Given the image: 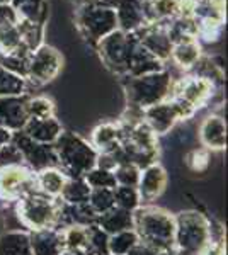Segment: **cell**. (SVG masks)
Returning a JSON list of instances; mask_svg holds the SVG:
<instances>
[{
  "mask_svg": "<svg viewBox=\"0 0 228 255\" xmlns=\"http://www.w3.org/2000/svg\"><path fill=\"white\" fill-rule=\"evenodd\" d=\"M133 230L140 244L150 247L155 252L164 254L174 250L176 220L167 209L142 204L133 211Z\"/></svg>",
  "mask_w": 228,
  "mask_h": 255,
  "instance_id": "1",
  "label": "cell"
},
{
  "mask_svg": "<svg viewBox=\"0 0 228 255\" xmlns=\"http://www.w3.org/2000/svg\"><path fill=\"white\" fill-rule=\"evenodd\" d=\"M53 150L56 155V167L68 179H84V175L97 162V151L89 139L73 131L63 129V133L53 143Z\"/></svg>",
  "mask_w": 228,
  "mask_h": 255,
  "instance_id": "2",
  "label": "cell"
},
{
  "mask_svg": "<svg viewBox=\"0 0 228 255\" xmlns=\"http://www.w3.org/2000/svg\"><path fill=\"white\" fill-rule=\"evenodd\" d=\"M174 77L169 68L142 77H124L123 90L128 109L145 111L171 96Z\"/></svg>",
  "mask_w": 228,
  "mask_h": 255,
  "instance_id": "3",
  "label": "cell"
},
{
  "mask_svg": "<svg viewBox=\"0 0 228 255\" xmlns=\"http://www.w3.org/2000/svg\"><path fill=\"white\" fill-rule=\"evenodd\" d=\"M174 233V254L176 255H201L213 240V226L210 218L196 209H186L177 215Z\"/></svg>",
  "mask_w": 228,
  "mask_h": 255,
  "instance_id": "4",
  "label": "cell"
},
{
  "mask_svg": "<svg viewBox=\"0 0 228 255\" xmlns=\"http://www.w3.org/2000/svg\"><path fill=\"white\" fill-rule=\"evenodd\" d=\"M75 26L87 43L95 44L118 29V19L113 5L104 0H80L75 9Z\"/></svg>",
  "mask_w": 228,
  "mask_h": 255,
  "instance_id": "5",
  "label": "cell"
},
{
  "mask_svg": "<svg viewBox=\"0 0 228 255\" xmlns=\"http://www.w3.org/2000/svg\"><path fill=\"white\" fill-rule=\"evenodd\" d=\"M15 216L29 232L58 230L60 221V199L32 192L15 203Z\"/></svg>",
  "mask_w": 228,
  "mask_h": 255,
  "instance_id": "6",
  "label": "cell"
},
{
  "mask_svg": "<svg viewBox=\"0 0 228 255\" xmlns=\"http://www.w3.org/2000/svg\"><path fill=\"white\" fill-rule=\"evenodd\" d=\"M215 89L217 85L211 80L196 73H189L177 80L174 79L169 99H172L179 106L182 119H189L211 101Z\"/></svg>",
  "mask_w": 228,
  "mask_h": 255,
  "instance_id": "7",
  "label": "cell"
},
{
  "mask_svg": "<svg viewBox=\"0 0 228 255\" xmlns=\"http://www.w3.org/2000/svg\"><path fill=\"white\" fill-rule=\"evenodd\" d=\"M32 192H38L36 172L26 163L0 167V201L15 204Z\"/></svg>",
  "mask_w": 228,
  "mask_h": 255,
  "instance_id": "8",
  "label": "cell"
},
{
  "mask_svg": "<svg viewBox=\"0 0 228 255\" xmlns=\"http://www.w3.org/2000/svg\"><path fill=\"white\" fill-rule=\"evenodd\" d=\"M131 48V32L116 29L106 38H102L95 44V51L99 53L102 65L113 75L124 79L128 72V56Z\"/></svg>",
  "mask_w": 228,
  "mask_h": 255,
  "instance_id": "9",
  "label": "cell"
},
{
  "mask_svg": "<svg viewBox=\"0 0 228 255\" xmlns=\"http://www.w3.org/2000/svg\"><path fill=\"white\" fill-rule=\"evenodd\" d=\"M63 68V56L56 48L49 44H41L38 49L31 53L27 61V72H26V82L27 85L41 87L46 85L51 80H55L58 73Z\"/></svg>",
  "mask_w": 228,
  "mask_h": 255,
  "instance_id": "10",
  "label": "cell"
},
{
  "mask_svg": "<svg viewBox=\"0 0 228 255\" xmlns=\"http://www.w3.org/2000/svg\"><path fill=\"white\" fill-rule=\"evenodd\" d=\"M12 143L22 155V162L34 172H39L48 167H56V155L53 150V145H43L34 139L17 131L12 133Z\"/></svg>",
  "mask_w": 228,
  "mask_h": 255,
  "instance_id": "11",
  "label": "cell"
},
{
  "mask_svg": "<svg viewBox=\"0 0 228 255\" xmlns=\"http://www.w3.org/2000/svg\"><path fill=\"white\" fill-rule=\"evenodd\" d=\"M143 121L157 136H162V134H167L177 123L184 121V119H182L179 106L172 99H165V101L143 111Z\"/></svg>",
  "mask_w": 228,
  "mask_h": 255,
  "instance_id": "12",
  "label": "cell"
},
{
  "mask_svg": "<svg viewBox=\"0 0 228 255\" xmlns=\"http://www.w3.org/2000/svg\"><path fill=\"white\" fill-rule=\"evenodd\" d=\"M147 24H167L171 20L191 15L189 0H143Z\"/></svg>",
  "mask_w": 228,
  "mask_h": 255,
  "instance_id": "13",
  "label": "cell"
},
{
  "mask_svg": "<svg viewBox=\"0 0 228 255\" xmlns=\"http://www.w3.org/2000/svg\"><path fill=\"white\" fill-rule=\"evenodd\" d=\"M27 101L29 94L0 97V128L10 131V133L22 131L29 121Z\"/></svg>",
  "mask_w": 228,
  "mask_h": 255,
  "instance_id": "14",
  "label": "cell"
},
{
  "mask_svg": "<svg viewBox=\"0 0 228 255\" xmlns=\"http://www.w3.org/2000/svg\"><path fill=\"white\" fill-rule=\"evenodd\" d=\"M136 38L143 44L148 51L152 53L155 58L164 61L167 65L171 58V49H172V39L169 36L167 26L165 24H145L138 31H135Z\"/></svg>",
  "mask_w": 228,
  "mask_h": 255,
  "instance_id": "15",
  "label": "cell"
},
{
  "mask_svg": "<svg viewBox=\"0 0 228 255\" xmlns=\"http://www.w3.org/2000/svg\"><path fill=\"white\" fill-rule=\"evenodd\" d=\"M164 68H167L164 61L155 58V56L140 43L135 32H131V48H130V56H128L126 77H142V75H148V73L160 72V70H164Z\"/></svg>",
  "mask_w": 228,
  "mask_h": 255,
  "instance_id": "16",
  "label": "cell"
},
{
  "mask_svg": "<svg viewBox=\"0 0 228 255\" xmlns=\"http://www.w3.org/2000/svg\"><path fill=\"white\" fill-rule=\"evenodd\" d=\"M167 172L159 162L142 168V175L136 186L142 204H150L152 201L159 199L167 187Z\"/></svg>",
  "mask_w": 228,
  "mask_h": 255,
  "instance_id": "17",
  "label": "cell"
},
{
  "mask_svg": "<svg viewBox=\"0 0 228 255\" xmlns=\"http://www.w3.org/2000/svg\"><path fill=\"white\" fill-rule=\"evenodd\" d=\"M201 146L208 151H222L227 146V121L223 114L211 113L201 121L198 129Z\"/></svg>",
  "mask_w": 228,
  "mask_h": 255,
  "instance_id": "18",
  "label": "cell"
},
{
  "mask_svg": "<svg viewBox=\"0 0 228 255\" xmlns=\"http://www.w3.org/2000/svg\"><path fill=\"white\" fill-rule=\"evenodd\" d=\"M114 7L118 29L124 32H135L147 24L143 12V0H104Z\"/></svg>",
  "mask_w": 228,
  "mask_h": 255,
  "instance_id": "19",
  "label": "cell"
},
{
  "mask_svg": "<svg viewBox=\"0 0 228 255\" xmlns=\"http://www.w3.org/2000/svg\"><path fill=\"white\" fill-rule=\"evenodd\" d=\"M203 56V44L198 41L196 36H186V38H179L172 41L171 49V58L174 65H177L184 72H191L196 63Z\"/></svg>",
  "mask_w": 228,
  "mask_h": 255,
  "instance_id": "20",
  "label": "cell"
},
{
  "mask_svg": "<svg viewBox=\"0 0 228 255\" xmlns=\"http://www.w3.org/2000/svg\"><path fill=\"white\" fill-rule=\"evenodd\" d=\"M121 139V126L118 121H106L97 125L90 134V145L97 153L113 155L119 150Z\"/></svg>",
  "mask_w": 228,
  "mask_h": 255,
  "instance_id": "21",
  "label": "cell"
},
{
  "mask_svg": "<svg viewBox=\"0 0 228 255\" xmlns=\"http://www.w3.org/2000/svg\"><path fill=\"white\" fill-rule=\"evenodd\" d=\"M22 133L34 141L43 143V145H53L58 136L63 133V126L56 119V116L46 119H29Z\"/></svg>",
  "mask_w": 228,
  "mask_h": 255,
  "instance_id": "22",
  "label": "cell"
},
{
  "mask_svg": "<svg viewBox=\"0 0 228 255\" xmlns=\"http://www.w3.org/2000/svg\"><path fill=\"white\" fill-rule=\"evenodd\" d=\"M97 221V215L87 204H65L60 201V221L58 228L65 226H92Z\"/></svg>",
  "mask_w": 228,
  "mask_h": 255,
  "instance_id": "23",
  "label": "cell"
},
{
  "mask_svg": "<svg viewBox=\"0 0 228 255\" xmlns=\"http://www.w3.org/2000/svg\"><path fill=\"white\" fill-rule=\"evenodd\" d=\"M32 255H60L63 250L60 230H39L29 232Z\"/></svg>",
  "mask_w": 228,
  "mask_h": 255,
  "instance_id": "24",
  "label": "cell"
},
{
  "mask_svg": "<svg viewBox=\"0 0 228 255\" xmlns=\"http://www.w3.org/2000/svg\"><path fill=\"white\" fill-rule=\"evenodd\" d=\"M95 225L104 233H107V235H114V233H119V232L133 230V213L114 206V208H111L109 211L99 215Z\"/></svg>",
  "mask_w": 228,
  "mask_h": 255,
  "instance_id": "25",
  "label": "cell"
},
{
  "mask_svg": "<svg viewBox=\"0 0 228 255\" xmlns=\"http://www.w3.org/2000/svg\"><path fill=\"white\" fill-rule=\"evenodd\" d=\"M10 5L19 15V19L46 26L49 14L48 0H10Z\"/></svg>",
  "mask_w": 228,
  "mask_h": 255,
  "instance_id": "26",
  "label": "cell"
},
{
  "mask_svg": "<svg viewBox=\"0 0 228 255\" xmlns=\"http://www.w3.org/2000/svg\"><path fill=\"white\" fill-rule=\"evenodd\" d=\"M68 177L63 174L58 167H48L43 170L36 172V184H38V191L41 194L48 197H55L58 199L65 187Z\"/></svg>",
  "mask_w": 228,
  "mask_h": 255,
  "instance_id": "27",
  "label": "cell"
},
{
  "mask_svg": "<svg viewBox=\"0 0 228 255\" xmlns=\"http://www.w3.org/2000/svg\"><path fill=\"white\" fill-rule=\"evenodd\" d=\"M0 255H32L29 232L9 230L0 235Z\"/></svg>",
  "mask_w": 228,
  "mask_h": 255,
  "instance_id": "28",
  "label": "cell"
},
{
  "mask_svg": "<svg viewBox=\"0 0 228 255\" xmlns=\"http://www.w3.org/2000/svg\"><path fill=\"white\" fill-rule=\"evenodd\" d=\"M92 189L84 179H67L65 187L58 199L65 204H87Z\"/></svg>",
  "mask_w": 228,
  "mask_h": 255,
  "instance_id": "29",
  "label": "cell"
},
{
  "mask_svg": "<svg viewBox=\"0 0 228 255\" xmlns=\"http://www.w3.org/2000/svg\"><path fill=\"white\" fill-rule=\"evenodd\" d=\"M17 29L20 36V43L24 44V48H27L29 51L38 49L41 44H44V26L38 22H29V20L19 19Z\"/></svg>",
  "mask_w": 228,
  "mask_h": 255,
  "instance_id": "30",
  "label": "cell"
},
{
  "mask_svg": "<svg viewBox=\"0 0 228 255\" xmlns=\"http://www.w3.org/2000/svg\"><path fill=\"white\" fill-rule=\"evenodd\" d=\"M87 228L85 226H65V228H58L60 230L63 249L78 250V252L87 254V244H89V232H87Z\"/></svg>",
  "mask_w": 228,
  "mask_h": 255,
  "instance_id": "31",
  "label": "cell"
},
{
  "mask_svg": "<svg viewBox=\"0 0 228 255\" xmlns=\"http://www.w3.org/2000/svg\"><path fill=\"white\" fill-rule=\"evenodd\" d=\"M27 94V82L0 65V97Z\"/></svg>",
  "mask_w": 228,
  "mask_h": 255,
  "instance_id": "32",
  "label": "cell"
},
{
  "mask_svg": "<svg viewBox=\"0 0 228 255\" xmlns=\"http://www.w3.org/2000/svg\"><path fill=\"white\" fill-rule=\"evenodd\" d=\"M55 111H56L55 102L48 96H29V101H27L29 119L55 118Z\"/></svg>",
  "mask_w": 228,
  "mask_h": 255,
  "instance_id": "33",
  "label": "cell"
},
{
  "mask_svg": "<svg viewBox=\"0 0 228 255\" xmlns=\"http://www.w3.org/2000/svg\"><path fill=\"white\" fill-rule=\"evenodd\" d=\"M138 237H136L135 230H126V232H119L114 235H109L107 242V249L109 255H128L133 247L138 244Z\"/></svg>",
  "mask_w": 228,
  "mask_h": 255,
  "instance_id": "34",
  "label": "cell"
},
{
  "mask_svg": "<svg viewBox=\"0 0 228 255\" xmlns=\"http://www.w3.org/2000/svg\"><path fill=\"white\" fill-rule=\"evenodd\" d=\"M113 197H114V206L126 209V211L133 213L136 208L142 206V199H140L138 189L136 187L116 186L113 189Z\"/></svg>",
  "mask_w": 228,
  "mask_h": 255,
  "instance_id": "35",
  "label": "cell"
},
{
  "mask_svg": "<svg viewBox=\"0 0 228 255\" xmlns=\"http://www.w3.org/2000/svg\"><path fill=\"white\" fill-rule=\"evenodd\" d=\"M113 174L116 179V186L136 187L138 186L140 175H142V168H138L130 162H123V163H119V165H116Z\"/></svg>",
  "mask_w": 228,
  "mask_h": 255,
  "instance_id": "36",
  "label": "cell"
},
{
  "mask_svg": "<svg viewBox=\"0 0 228 255\" xmlns=\"http://www.w3.org/2000/svg\"><path fill=\"white\" fill-rule=\"evenodd\" d=\"M84 180L89 184L90 189H114L116 179L113 170H106V168L94 167L84 175Z\"/></svg>",
  "mask_w": 228,
  "mask_h": 255,
  "instance_id": "37",
  "label": "cell"
},
{
  "mask_svg": "<svg viewBox=\"0 0 228 255\" xmlns=\"http://www.w3.org/2000/svg\"><path fill=\"white\" fill-rule=\"evenodd\" d=\"M87 232H89L87 254H89V255H109V249H107L109 235L102 232L97 225L89 226V228H87Z\"/></svg>",
  "mask_w": 228,
  "mask_h": 255,
  "instance_id": "38",
  "label": "cell"
},
{
  "mask_svg": "<svg viewBox=\"0 0 228 255\" xmlns=\"http://www.w3.org/2000/svg\"><path fill=\"white\" fill-rule=\"evenodd\" d=\"M89 206L94 209L97 216L114 208L113 189H92L89 196Z\"/></svg>",
  "mask_w": 228,
  "mask_h": 255,
  "instance_id": "39",
  "label": "cell"
},
{
  "mask_svg": "<svg viewBox=\"0 0 228 255\" xmlns=\"http://www.w3.org/2000/svg\"><path fill=\"white\" fill-rule=\"evenodd\" d=\"M186 165L194 174H205L210 167V151L205 148H194L186 155Z\"/></svg>",
  "mask_w": 228,
  "mask_h": 255,
  "instance_id": "40",
  "label": "cell"
},
{
  "mask_svg": "<svg viewBox=\"0 0 228 255\" xmlns=\"http://www.w3.org/2000/svg\"><path fill=\"white\" fill-rule=\"evenodd\" d=\"M15 163H24V162H22L20 151L15 148V145L10 139V143H7L5 146L0 148V167L15 165Z\"/></svg>",
  "mask_w": 228,
  "mask_h": 255,
  "instance_id": "41",
  "label": "cell"
},
{
  "mask_svg": "<svg viewBox=\"0 0 228 255\" xmlns=\"http://www.w3.org/2000/svg\"><path fill=\"white\" fill-rule=\"evenodd\" d=\"M15 22H19V15L15 14V10L12 9L10 3L0 5V27L7 26V24H15Z\"/></svg>",
  "mask_w": 228,
  "mask_h": 255,
  "instance_id": "42",
  "label": "cell"
},
{
  "mask_svg": "<svg viewBox=\"0 0 228 255\" xmlns=\"http://www.w3.org/2000/svg\"><path fill=\"white\" fill-rule=\"evenodd\" d=\"M201 255H227V249H225V244H223V238H213L210 242V245L203 250Z\"/></svg>",
  "mask_w": 228,
  "mask_h": 255,
  "instance_id": "43",
  "label": "cell"
},
{
  "mask_svg": "<svg viewBox=\"0 0 228 255\" xmlns=\"http://www.w3.org/2000/svg\"><path fill=\"white\" fill-rule=\"evenodd\" d=\"M128 255H159V252H155V250L150 249V247H147L138 242V244L128 252Z\"/></svg>",
  "mask_w": 228,
  "mask_h": 255,
  "instance_id": "44",
  "label": "cell"
},
{
  "mask_svg": "<svg viewBox=\"0 0 228 255\" xmlns=\"http://www.w3.org/2000/svg\"><path fill=\"white\" fill-rule=\"evenodd\" d=\"M10 139H12V133H10V131L0 128V148L5 146L7 143H10Z\"/></svg>",
  "mask_w": 228,
  "mask_h": 255,
  "instance_id": "45",
  "label": "cell"
},
{
  "mask_svg": "<svg viewBox=\"0 0 228 255\" xmlns=\"http://www.w3.org/2000/svg\"><path fill=\"white\" fill-rule=\"evenodd\" d=\"M60 255H87L85 252H78V250H61Z\"/></svg>",
  "mask_w": 228,
  "mask_h": 255,
  "instance_id": "46",
  "label": "cell"
},
{
  "mask_svg": "<svg viewBox=\"0 0 228 255\" xmlns=\"http://www.w3.org/2000/svg\"><path fill=\"white\" fill-rule=\"evenodd\" d=\"M7 3H10V0H0V5H7Z\"/></svg>",
  "mask_w": 228,
  "mask_h": 255,
  "instance_id": "47",
  "label": "cell"
},
{
  "mask_svg": "<svg viewBox=\"0 0 228 255\" xmlns=\"http://www.w3.org/2000/svg\"><path fill=\"white\" fill-rule=\"evenodd\" d=\"M189 2H191V3H193V2H198V0H189Z\"/></svg>",
  "mask_w": 228,
  "mask_h": 255,
  "instance_id": "48",
  "label": "cell"
}]
</instances>
